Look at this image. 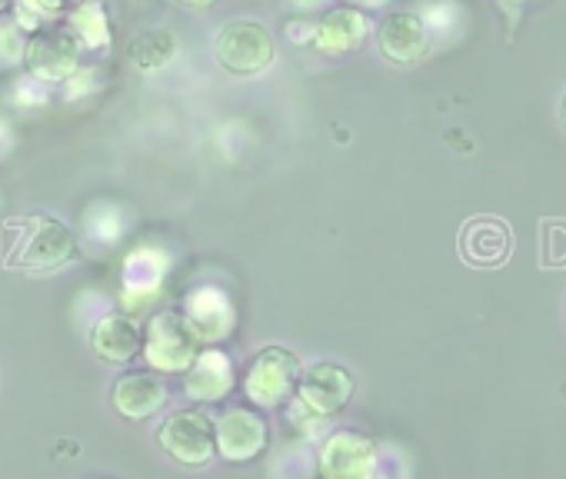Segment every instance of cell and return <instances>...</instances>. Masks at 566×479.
Instances as JSON below:
<instances>
[{
    "mask_svg": "<svg viewBox=\"0 0 566 479\" xmlns=\"http://www.w3.org/2000/svg\"><path fill=\"white\" fill-rule=\"evenodd\" d=\"M301 373H304V366H301V356L294 350L263 347L253 356V363L247 366V376H243L247 400H253V406L276 409L287 400H294Z\"/></svg>",
    "mask_w": 566,
    "mask_h": 479,
    "instance_id": "6da1fadb",
    "label": "cell"
},
{
    "mask_svg": "<svg viewBox=\"0 0 566 479\" xmlns=\"http://www.w3.org/2000/svg\"><path fill=\"white\" fill-rule=\"evenodd\" d=\"M217 64L233 77H253L263 74L276 61L273 34L260 21H230L213 44Z\"/></svg>",
    "mask_w": 566,
    "mask_h": 479,
    "instance_id": "7a4b0ae2",
    "label": "cell"
},
{
    "mask_svg": "<svg viewBox=\"0 0 566 479\" xmlns=\"http://www.w3.org/2000/svg\"><path fill=\"white\" fill-rule=\"evenodd\" d=\"M157 443L180 466H207L217 456V423L203 409H177L160 423Z\"/></svg>",
    "mask_w": 566,
    "mask_h": 479,
    "instance_id": "3957f363",
    "label": "cell"
},
{
    "mask_svg": "<svg viewBox=\"0 0 566 479\" xmlns=\"http://www.w3.org/2000/svg\"><path fill=\"white\" fill-rule=\"evenodd\" d=\"M197 337L190 333V327L184 323L180 313H157L150 323H147V333H144V360L150 370L157 373H187L190 363L197 360Z\"/></svg>",
    "mask_w": 566,
    "mask_h": 479,
    "instance_id": "277c9868",
    "label": "cell"
},
{
    "mask_svg": "<svg viewBox=\"0 0 566 479\" xmlns=\"http://www.w3.org/2000/svg\"><path fill=\"white\" fill-rule=\"evenodd\" d=\"M377 446L374 439L340 429L331 433L321 446V476L324 479H377Z\"/></svg>",
    "mask_w": 566,
    "mask_h": 479,
    "instance_id": "5b68a950",
    "label": "cell"
},
{
    "mask_svg": "<svg viewBox=\"0 0 566 479\" xmlns=\"http://www.w3.org/2000/svg\"><path fill=\"white\" fill-rule=\"evenodd\" d=\"M74 254H77V240L67 223H61L54 216H34L31 230L21 236L18 260L28 270H57V267L71 264Z\"/></svg>",
    "mask_w": 566,
    "mask_h": 479,
    "instance_id": "8992f818",
    "label": "cell"
},
{
    "mask_svg": "<svg viewBox=\"0 0 566 479\" xmlns=\"http://www.w3.org/2000/svg\"><path fill=\"white\" fill-rule=\"evenodd\" d=\"M24 64L38 84H64L81 67V44L67 31H41L28 38Z\"/></svg>",
    "mask_w": 566,
    "mask_h": 479,
    "instance_id": "52a82bcc",
    "label": "cell"
},
{
    "mask_svg": "<svg viewBox=\"0 0 566 479\" xmlns=\"http://www.w3.org/2000/svg\"><path fill=\"white\" fill-rule=\"evenodd\" d=\"M354 396V376L340 363H314L297 380V403H304L311 413L334 416L340 413Z\"/></svg>",
    "mask_w": 566,
    "mask_h": 479,
    "instance_id": "ba28073f",
    "label": "cell"
},
{
    "mask_svg": "<svg viewBox=\"0 0 566 479\" xmlns=\"http://www.w3.org/2000/svg\"><path fill=\"white\" fill-rule=\"evenodd\" d=\"M184 323L197 337V343H220L237 327L233 300L217 287H200L184 300Z\"/></svg>",
    "mask_w": 566,
    "mask_h": 479,
    "instance_id": "9c48e42d",
    "label": "cell"
},
{
    "mask_svg": "<svg viewBox=\"0 0 566 479\" xmlns=\"http://www.w3.org/2000/svg\"><path fill=\"white\" fill-rule=\"evenodd\" d=\"M377 47L390 64H417L430 51V28L413 11H394L377 24Z\"/></svg>",
    "mask_w": 566,
    "mask_h": 479,
    "instance_id": "30bf717a",
    "label": "cell"
},
{
    "mask_svg": "<svg viewBox=\"0 0 566 479\" xmlns=\"http://www.w3.org/2000/svg\"><path fill=\"white\" fill-rule=\"evenodd\" d=\"M266 449V423L247 406H233L217 419V453L227 462H250Z\"/></svg>",
    "mask_w": 566,
    "mask_h": 479,
    "instance_id": "8fae6325",
    "label": "cell"
},
{
    "mask_svg": "<svg viewBox=\"0 0 566 479\" xmlns=\"http://www.w3.org/2000/svg\"><path fill=\"white\" fill-rule=\"evenodd\" d=\"M374 24L364 11L357 8H331L321 21H314V47L327 57H344L354 54L367 44Z\"/></svg>",
    "mask_w": 566,
    "mask_h": 479,
    "instance_id": "7c38bea8",
    "label": "cell"
},
{
    "mask_svg": "<svg viewBox=\"0 0 566 479\" xmlns=\"http://www.w3.org/2000/svg\"><path fill=\"white\" fill-rule=\"evenodd\" d=\"M167 400H170V390L154 373H124V376H117V383L111 390L114 409L130 423H144V419L157 416L167 406Z\"/></svg>",
    "mask_w": 566,
    "mask_h": 479,
    "instance_id": "4fadbf2b",
    "label": "cell"
},
{
    "mask_svg": "<svg viewBox=\"0 0 566 479\" xmlns=\"http://www.w3.org/2000/svg\"><path fill=\"white\" fill-rule=\"evenodd\" d=\"M237 383V370H233V360L223 353V350H203L197 353V360L190 363L187 370V380H184V393L193 400V403H220L230 396Z\"/></svg>",
    "mask_w": 566,
    "mask_h": 479,
    "instance_id": "5bb4252c",
    "label": "cell"
},
{
    "mask_svg": "<svg viewBox=\"0 0 566 479\" xmlns=\"http://www.w3.org/2000/svg\"><path fill=\"white\" fill-rule=\"evenodd\" d=\"M510 247H513L510 226L493 216L470 220L460 233V254L473 267H500L510 257Z\"/></svg>",
    "mask_w": 566,
    "mask_h": 479,
    "instance_id": "9a60e30c",
    "label": "cell"
},
{
    "mask_svg": "<svg viewBox=\"0 0 566 479\" xmlns=\"http://www.w3.org/2000/svg\"><path fill=\"white\" fill-rule=\"evenodd\" d=\"M91 347L104 363H130L140 353L144 337L130 313H104L91 330Z\"/></svg>",
    "mask_w": 566,
    "mask_h": 479,
    "instance_id": "2e32d148",
    "label": "cell"
},
{
    "mask_svg": "<svg viewBox=\"0 0 566 479\" xmlns=\"http://www.w3.org/2000/svg\"><path fill=\"white\" fill-rule=\"evenodd\" d=\"M167 274V260L157 254V251H137L130 254L127 267H124V300L130 310H140L147 300L157 297L160 290V280Z\"/></svg>",
    "mask_w": 566,
    "mask_h": 479,
    "instance_id": "e0dca14e",
    "label": "cell"
},
{
    "mask_svg": "<svg viewBox=\"0 0 566 479\" xmlns=\"http://www.w3.org/2000/svg\"><path fill=\"white\" fill-rule=\"evenodd\" d=\"M67 28H71L67 34L91 51H104L111 44V21L101 0H81L77 8H71Z\"/></svg>",
    "mask_w": 566,
    "mask_h": 479,
    "instance_id": "ac0fdd59",
    "label": "cell"
},
{
    "mask_svg": "<svg viewBox=\"0 0 566 479\" xmlns=\"http://www.w3.org/2000/svg\"><path fill=\"white\" fill-rule=\"evenodd\" d=\"M130 61L140 67V71H160L174 61L177 54V38L164 28H150L144 34H137L127 47Z\"/></svg>",
    "mask_w": 566,
    "mask_h": 479,
    "instance_id": "d6986e66",
    "label": "cell"
},
{
    "mask_svg": "<svg viewBox=\"0 0 566 479\" xmlns=\"http://www.w3.org/2000/svg\"><path fill=\"white\" fill-rule=\"evenodd\" d=\"M67 8V0H14V24L24 34H41L51 28V21H57Z\"/></svg>",
    "mask_w": 566,
    "mask_h": 479,
    "instance_id": "ffe728a7",
    "label": "cell"
},
{
    "mask_svg": "<svg viewBox=\"0 0 566 479\" xmlns=\"http://www.w3.org/2000/svg\"><path fill=\"white\" fill-rule=\"evenodd\" d=\"M28 54V34L14 24V18H0V67H18Z\"/></svg>",
    "mask_w": 566,
    "mask_h": 479,
    "instance_id": "44dd1931",
    "label": "cell"
},
{
    "mask_svg": "<svg viewBox=\"0 0 566 479\" xmlns=\"http://www.w3.org/2000/svg\"><path fill=\"white\" fill-rule=\"evenodd\" d=\"M287 38L294 44H311L314 41V21L301 18V21H287Z\"/></svg>",
    "mask_w": 566,
    "mask_h": 479,
    "instance_id": "7402d4cb",
    "label": "cell"
},
{
    "mask_svg": "<svg viewBox=\"0 0 566 479\" xmlns=\"http://www.w3.org/2000/svg\"><path fill=\"white\" fill-rule=\"evenodd\" d=\"M324 4H327V0H291V8L297 11V14H314V11H324Z\"/></svg>",
    "mask_w": 566,
    "mask_h": 479,
    "instance_id": "603a6c76",
    "label": "cell"
},
{
    "mask_svg": "<svg viewBox=\"0 0 566 479\" xmlns=\"http://www.w3.org/2000/svg\"><path fill=\"white\" fill-rule=\"evenodd\" d=\"M390 0H347V8H357V11H380V8H387Z\"/></svg>",
    "mask_w": 566,
    "mask_h": 479,
    "instance_id": "cb8c5ba5",
    "label": "cell"
},
{
    "mask_svg": "<svg viewBox=\"0 0 566 479\" xmlns=\"http://www.w3.org/2000/svg\"><path fill=\"white\" fill-rule=\"evenodd\" d=\"M187 8H197V11H207V8H213L217 0H184Z\"/></svg>",
    "mask_w": 566,
    "mask_h": 479,
    "instance_id": "d4e9b609",
    "label": "cell"
},
{
    "mask_svg": "<svg viewBox=\"0 0 566 479\" xmlns=\"http://www.w3.org/2000/svg\"><path fill=\"white\" fill-rule=\"evenodd\" d=\"M14 8V0H0V14H4V11H11Z\"/></svg>",
    "mask_w": 566,
    "mask_h": 479,
    "instance_id": "484cf974",
    "label": "cell"
},
{
    "mask_svg": "<svg viewBox=\"0 0 566 479\" xmlns=\"http://www.w3.org/2000/svg\"><path fill=\"white\" fill-rule=\"evenodd\" d=\"M559 120H563V127H566V97H563V104H559Z\"/></svg>",
    "mask_w": 566,
    "mask_h": 479,
    "instance_id": "4316f807",
    "label": "cell"
}]
</instances>
